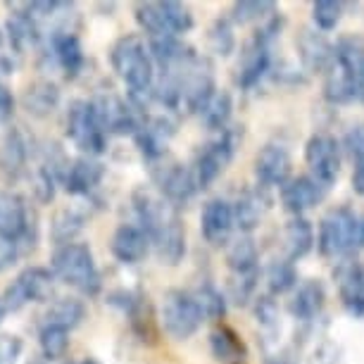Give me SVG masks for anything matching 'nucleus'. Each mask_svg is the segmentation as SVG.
Segmentation results:
<instances>
[{"label": "nucleus", "instance_id": "obj_3", "mask_svg": "<svg viewBox=\"0 0 364 364\" xmlns=\"http://www.w3.org/2000/svg\"><path fill=\"white\" fill-rule=\"evenodd\" d=\"M286 19L281 12L272 15L267 22L255 26L252 36L245 41L238 53V63L233 67V84L240 91H252L267 74L274 70V43L284 31Z\"/></svg>", "mask_w": 364, "mask_h": 364}, {"label": "nucleus", "instance_id": "obj_39", "mask_svg": "<svg viewBox=\"0 0 364 364\" xmlns=\"http://www.w3.org/2000/svg\"><path fill=\"white\" fill-rule=\"evenodd\" d=\"M236 31L229 17H217L208 29V48L217 58H231L236 53Z\"/></svg>", "mask_w": 364, "mask_h": 364}, {"label": "nucleus", "instance_id": "obj_41", "mask_svg": "<svg viewBox=\"0 0 364 364\" xmlns=\"http://www.w3.org/2000/svg\"><path fill=\"white\" fill-rule=\"evenodd\" d=\"M38 348H41V355H43L48 362L63 360V357H67V353H70V331L58 328V326L41 324Z\"/></svg>", "mask_w": 364, "mask_h": 364}, {"label": "nucleus", "instance_id": "obj_42", "mask_svg": "<svg viewBox=\"0 0 364 364\" xmlns=\"http://www.w3.org/2000/svg\"><path fill=\"white\" fill-rule=\"evenodd\" d=\"M343 15H346V3H341V0H317V3H312L314 29L321 33L338 29Z\"/></svg>", "mask_w": 364, "mask_h": 364}, {"label": "nucleus", "instance_id": "obj_21", "mask_svg": "<svg viewBox=\"0 0 364 364\" xmlns=\"http://www.w3.org/2000/svg\"><path fill=\"white\" fill-rule=\"evenodd\" d=\"M48 46H50V55L55 65L63 70L65 79H79L86 67V53L81 46V38L77 31H53L48 36Z\"/></svg>", "mask_w": 364, "mask_h": 364}, {"label": "nucleus", "instance_id": "obj_29", "mask_svg": "<svg viewBox=\"0 0 364 364\" xmlns=\"http://www.w3.org/2000/svg\"><path fill=\"white\" fill-rule=\"evenodd\" d=\"M210 350L219 364H248V346L240 338L236 328L219 324L210 331Z\"/></svg>", "mask_w": 364, "mask_h": 364}, {"label": "nucleus", "instance_id": "obj_19", "mask_svg": "<svg viewBox=\"0 0 364 364\" xmlns=\"http://www.w3.org/2000/svg\"><path fill=\"white\" fill-rule=\"evenodd\" d=\"M328 188L321 186L314 176L300 174L293 176L284 188H279L281 208H284L291 217H305V212L314 210L317 205L326 200Z\"/></svg>", "mask_w": 364, "mask_h": 364}, {"label": "nucleus", "instance_id": "obj_49", "mask_svg": "<svg viewBox=\"0 0 364 364\" xmlns=\"http://www.w3.org/2000/svg\"><path fill=\"white\" fill-rule=\"evenodd\" d=\"M15 112V95L0 81V122H8Z\"/></svg>", "mask_w": 364, "mask_h": 364}, {"label": "nucleus", "instance_id": "obj_43", "mask_svg": "<svg viewBox=\"0 0 364 364\" xmlns=\"http://www.w3.org/2000/svg\"><path fill=\"white\" fill-rule=\"evenodd\" d=\"M252 312H255V321L262 328V333L277 336V331H281V312L272 295H259V298H255Z\"/></svg>", "mask_w": 364, "mask_h": 364}, {"label": "nucleus", "instance_id": "obj_45", "mask_svg": "<svg viewBox=\"0 0 364 364\" xmlns=\"http://www.w3.org/2000/svg\"><path fill=\"white\" fill-rule=\"evenodd\" d=\"M58 178H55V174L48 167H43V164H36V169H33L31 174V191L33 196H36L38 203L48 205L55 198V191H58Z\"/></svg>", "mask_w": 364, "mask_h": 364}, {"label": "nucleus", "instance_id": "obj_16", "mask_svg": "<svg viewBox=\"0 0 364 364\" xmlns=\"http://www.w3.org/2000/svg\"><path fill=\"white\" fill-rule=\"evenodd\" d=\"M252 174H255L259 188H284L293 178V160L288 148L281 143L262 146L252 160Z\"/></svg>", "mask_w": 364, "mask_h": 364}, {"label": "nucleus", "instance_id": "obj_52", "mask_svg": "<svg viewBox=\"0 0 364 364\" xmlns=\"http://www.w3.org/2000/svg\"><path fill=\"white\" fill-rule=\"evenodd\" d=\"M65 364H100L95 357H84V360H79V362H65Z\"/></svg>", "mask_w": 364, "mask_h": 364}, {"label": "nucleus", "instance_id": "obj_55", "mask_svg": "<svg viewBox=\"0 0 364 364\" xmlns=\"http://www.w3.org/2000/svg\"><path fill=\"white\" fill-rule=\"evenodd\" d=\"M0 317H3V307H0Z\"/></svg>", "mask_w": 364, "mask_h": 364}, {"label": "nucleus", "instance_id": "obj_10", "mask_svg": "<svg viewBox=\"0 0 364 364\" xmlns=\"http://www.w3.org/2000/svg\"><path fill=\"white\" fill-rule=\"evenodd\" d=\"M203 321H205V314L200 310V305H198L193 291H186V288H169V291L162 295L160 324L169 338L188 341L191 336L198 333Z\"/></svg>", "mask_w": 364, "mask_h": 364}, {"label": "nucleus", "instance_id": "obj_37", "mask_svg": "<svg viewBox=\"0 0 364 364\" xmlns=\"http://www.w3.org/2000/svg\"><path fill=\"white\" fill-rule=\"evenodd\" d=\"M231 114H233V95L224 88H217V93L208 100V105L203 107V112L198 114L205 129L210 132H224L231 127Z\"/></svg>", "mask_w": 364, "mask_h": 364}, {"label": "nucleus", "instance_id": "obj_51", "mask_svg": "<svg viewBox=\"0 0 364 364\" xmlns=\"http://www.w3.org/2000/svg\"><path fill=\"white\" fill-rule=\"evenodd\" d=\"M26 364H48V360L43 355H31L29 360H26Z\"/></svg>", "mask_w": 364, "mask_h": 364}, {"label": "nucleus", "instance_id": "obj_20", "mask_svg": "<svg viewBox=\"0 0 364 364\" xmlns=\"http://www.w3.org/2000/svg\"><path fill=\"white\" fill-rule=\"evenodd\" d=\"M153 243L139 224H119L109 238V252L119 264H141L150 255Z\"/></svg>", "mask_w": 364, "mask_h": 364}, {"label": "nucleus", "instance_id": "obj_5", "mask_svg": "<svg viewBox=\"0 0 364 364\" xmlns=\"http://www.w3.org/2000/svg\"><path fill=\"white\" fill-rule=\"evenodd\" d=\"M360 219L348 205H336L317 226V250L326 259H346L355 248H360Z\"/></svg>", "mask_w": 364, "mask_h": 364}, {"label": "nucleus", "instance_id": "obj_46", "mask_svg": "<svg viewBox=\"0 0 364 364\" xmlns=\"http://www.w3.org/2000/svg\"><path fill=\"white\" fill-rule=\"evenodd\" d=\"M22 350L24 343L19 336H10V333L0 336V364H17Z\"/></svg>", "mask_w": 364, "mask_h": 364}, {"label": "nucleus", "instance_id": "obj_33", "mask_svg": "<svg viewBox=\"0 0 364 364\" xmlns=\"http://www.w3.org/2000/svg\"><path fill=\"white\" fill-rule=\"evenodd\" d=\"M86 314H88L86 302L67 295V298H58L48 305V310L43 314V324L65 328V331H74L77 326L84 324Z\"/></svg>", "mask_w": 364, "mask_h": 364}, {"label": "nucleus", "instance_id": "obj_44", "mask_svg": "<svg viewBox=\"0 0 364 364\" xmlns=\"http://www.w3.org/2000/svg\"><path fill=\"white\" fill-rule=\"evenodd\" d=\"M343 155H348V160L353 162V167L364 164V122H355L353 127L346 129L341 139Z\"/></svg>", "mask_w": 364, "mask_h": 364}, {"label": "nucleus", "instance_id": "obj_12", "mask_svg": "<svg viewBox=\"0 0 364 364\" xmlns=\"http://www.w3.org/2000/svg\"><path fill=\"white\" fill-rule=\"evenodd\" d=\"M91 102L107 136H132L134 139L146 122V117L129 102V98H122L114 91H98Z\"/></svg>", "mask_w": 364, "mask_h": 364}, {"label": "nucleus", "instance_id": "obj_54", "mask_svg": "<svg viewBox=\"0 0 364 364\" xmlns=\"http://www.w3.org/2000/svg\"><path fill=\"white\" fill-rule=\"evenodd\" d=\"M3 41H5V33H3V29H0V46H3Z\"/></svg>", "mask_w": 364, "mask_h": 364}, {"label": "nucleus", "instance_id": "obj_36", "mask_svg": "<svg viewBox=\"0 0 364 364\" xmlns=\"http://www.w3.org/2000/svg\"><path fill=\"white\" fill-rule=\"evenodd\" d=\"M298 269H295V262L281 257V259H272L269 264L264 267V286H267V295L272 298H279V295L293 293L298 288Z\"/></svg>", "mask_w": 364, "mask_h": 364}, {"label": "nucleus", "instance_id": "obj_24", "mask_svg": "<svg viewBox=\"0 0 364 364\" xmlns=\"http://www.w3.org/2000/svg\"><path fill=\"white\" fill-rule=\"evenodd\" d=\"M105 171L107 167L95 157H77V160H72L70 169L65 174V193L74 198H91L102 183V178H105Z\"/></svg>", "mask_w": 364, "mask_h": 364}, {"label": "nucleus", "instance_id": "obj_14", "mask_svg": "<svg viewBox=\"0 0 364 364\" xmlns=\"http://www.w3.org/2000/svg\"><path fill=\"white\" fill-rule=\"evenodd\" d=\"M305 164L321 186L331 188L341 176L343 167V148L336 136L326 132L312 134L305 143Z\"/></svg>", "mask_w": 364, "mask_h": 364}, {"label": "nucleus", "instance_id": "obj_6", "mask_svg": "<svg viewBox=\"0 0 364 364\" xmlns=\"http://www.w3.org/2000/svg\"><path fill=\"white\" fill-rule=\"evenodd\" d=\"M38 212L15 191H0V240L17 243L19 252L29 255L38 245Z\"/></svg>", "mask_w": 364, "mask_h": 364}, {"label": "nucleus", "instance_id": "obj_18", "mask_svg": "<svg viewBox=\"0 0 364 364\" xmlns=\"http://www.w3.org/2000/svg\"><path fill=\"white\" fill-rule=\"evenodd\" d=\"M236 229L233 205L226 198H210L200 210V233L205 243L212 248H226L231 243V233Z\"/></svg>", "mask_w": 364, "mask_h": 364}, {"label": "nucleus", "instance_id": "obj_4", "mask_svg": "<svg viewBox=\"0 0 364 364\" xmlns=\"http://www.w3.org/2000/svg\"><path fill=\"white\" fill-rule=\"evenodd\" d=\"M50 272L65 286H72L86 298H95L102 291V274L95 264L93 250L88 243H67L55 248L50 255Z\"/></svg>", "mask_w": 364, "mask_h": 364}, {"label": "nucleus", "instance_id": "obj_9", "mask_svg": "<svg viewBox=\"0 0 364 364\" xmlns=\"http://www.w3.org/2000/svg\"><path fill=\"white\" fill-rule=\"evenodd\" d=\"M65 134L74 146L81 150L84 157H95L107 153V139L109 136L102 129L98 114L91 98H74L65 109Z\"/></svg>", "mask_w": 364, "mask_h": 364}, {"label": "nucleus", "instance_id": "obj_30", "mask_svg": "<svg viewBox=\"0 0 364 364\" xmlns=\"http://www.w3.org/2000/svg\"><path fill=\"white\" fill-rule=\"evenodd\" d=\"M264 188H245L236 200H233V219H236V229H240L243 236H250L252 231L262 224V217L267 208H269V200L262 193Z\"/></svg>", "mask_w": 364, "mask_h": 364}, {"label": "nucleus", "instance_id": "obj_2", "mask_svg": "<svg viewBox=\"0 0 364 364\" xmlns=\"http://www.w3.org/2000/svg\"><path fill=\"white\" fill-rule=\"evenodd\" d=\"M109 67L134 98H148L157 81V67L148 41L139 33H124L109 46Z\"/></svg>", "mask_w": 364, "mask_h": 364}, {"label": "nucleus", "instance_id": "obj_38", "mask_svg": "<svg viewBox=\"0 0 364 364\" xmlns=\"http://www.w3.org/2000/svg\"><path fill=\"white\" fill-rule=\"evenodd\" d=\"M277 12L274 0H236L229 10V19L238 26H259Z\"/></svg>", "mask_w": 364, "mask_h": 364}, {"label": "nucleus", "instance_id": "obj_35", "mask_svg": "<svg viewBox=\"0 0 364 364\" xmlns=\"http://www.w3.org/2000/svg\"><path fill=\"white\" fill-rule=\"evenodd\" d=\"M336 67L357 79H364V38L357 33H343L336 41Z\"/></svg>", "mask_w": 364, "mask_h": 364}, {"label": "nucleus", "instance_id": "obj_23", "mask_svg": "<svg viewBox=\"0 0 364 364\" xmlns=\"http://www.w3.org/2000/svg\"><path fill=\"white\" fill-rule=\"evenodd\" d=\"M31 155H36V150H33V143L26 139L22 129H8L3 141H0V171L8 181H17L29 169L26 164H29Z\"/></svg>", "mask_w": 364, "mask_h": 364}, {"label": "nucleus", "instance_id": "obj_13", "mask_svg": "<svg viewBox=\"0 0 364 364\" xmlns=\"http://www.w3.org/2000/svg\"><path fill=\"white\" fill-rule=\"evenodd\" d=\"M150 176H153V186L174 205H188L198 196V181L196 174L188 164L174 160V157H164L162 162H157L150 167Z\"/></svg>", "mask_w": 364, "mask_h": 364}, {"label": "nucleus", "instance_id": "obj_1", "mask_svg": "<svg viewBox=\"0 0 364 364\" xmlns=\"http://www.w3.org/2000/svg\"><path fill=\"white\" fill-rule=\"evenodd\" d=\"M132 208L139 226L148 233L157 259L167 267H176L186 257V224L181 212L174 208L155 186H136L132 191Z\"/></svg>", "mask_w": 364, "mask_h": 364}, {"label": "nucleus", "instance_id": "obj_25", "mask_svg": "<svg viewBox=\"0 0 364 364\" xmlns=\"http://www.w3.org/2000/svg\"><path fill=\"white\" fill-rule=\"evenodd\" d=\"M226 267L233 281H259V250L252 236L240 233L226 245Z\"/></svg>", "mask_w": 364, "mask_h": 364}, {"label": "nucleus", "instance_id": "obj_50", "mask_svg": "<svg viewBox=\"0 0 364 364\" xmlns=\"http://www.w3.org/2000/svg\"><path fill=\"white\" fill-rule=\"evenodd\" d=\"M350 183H353V191L360 198H364V164H357L353 167V176H350Z\"/></svg>", "mask_w": 364, "mask_h": 364}, {"label": "nucleus", "instance_id": "obj_7", "mask_svg": "<svg viewBox=\"0 0 364 364\" xmlns=\"http://www.w3.org/2000/svg\"><path fill=\"white\" fill-rule=\"evenodd\" d=\"M243 141V129L240 127H229L224 132L215 134L212 139H208L203 146H198V150L193 153V169L198 188L205 191L210 188L212 183L217 181L219 176L224 174L226 167L233 162L238 150V143Z\"/></svg>", "mask_w": 364, "mask_h": 364}, {"label": "nucleus", "instance_id": "obj_28", "mask_svg": "<svg viewBox=\"0 0 364 364\" xmlns=\"http://www.w3.org/2000/svg\"><path fill=\"white\" fill-rule=\"evenodd\" d=\"M60 98H63V93H60V86L55 84V81L36 79L22 91L19 102H22V107L31 117H36V119H46V117H50L55 109H58Z\"/></svg>", "mask_w": 364, "mask_h": 364}, {"label": "nucleus", "instance_id": "obj_8", "mask_svg": "<svg viewBox=\"0 0 364 364\" xmlns=\"http://www.w3.org/2000/svg\"><path fill=\"white\" fill-rule=\"evenodd\" d=\"M105 302L114 310L124 312L129 319V328L136 336V341L143 346H157L160 343V319L153 307V302L141 288H114L107 293Z\"/></svg>", "mask_w": 364, "mask_h": 364}, {"label": "nucleus", "instance_id": "obj_22", "mask_svg": "<svg viewBox=\"0 0 364 364\" xmlns=\"http://www.w3.org/2000/svg\"><path fill=\"white\" fill-rule=\"evenodd\" d=\"M326 307V286L321 279H305L300 281L288 300V314L300 321V324H312L321 317Z\"/></svg>", "mask_w": 364, "mask_h": 364}, {"label": "nucleus", "instance_id": "obj_32", "mask_svg": "<svg viewBox=\"0 0 364 364\" xmlns=\"http://www.w3.org/2000/svg\"><path fill=\"white\" fill-rule=\"evenodd\" d=\"M88 217H91V212L86 208H79V205L58 210L50 219V240L58 248L67 243H77V236L86 229Z\"/></svg>", "mask_w": 364, "mask_h": 364}, {"label": "nucleus", "instance_id": "obj_11", "mask_svg": "<svg viewBox=\"0 0 364 364\" xmlns=\"http://www.w3.org/2000/svg\"><path fill=\"white\" fill-rule=\"evenodd\" d=\"M55 281V274L46 267H26L0 295L3 314L19 312L29 302H53Z\"/></svg>", "mask_w": 364, "mask_h": 364}, {"label": "nucleus", "instance_id": "obj_34", "mask_svg": "<svg viewBox=\"0 0 364 364\" xmlns=\"http://www.w3.org/2000/svg\"><path fill=\"white\" fill-rule=\"evenodd\" d=\"M321 95H324V100L328 105H350V102H360V79L336 67L331 74L324 77Z\"/></svg>", "mask_w": 364, "mask_h": 364}, {"label": "nucleus", "instance_id": "obj_47", "mask_svg": "<svg viewBox=\"0 0 364 364\" xmlns=\"http://www.w3.org/2000/svg\"><path fill=\"white\" fill-rule=\"evenodd\" d=\"M262 364H300V355L293 346H281L277 350H264Z\"/></svg>", "mask_w": 364, "mask_h": 364}, {"label": "nucleus", "instance_id": "obj_48", "mask_svg": "<svg viewBox=\"0 0 364 364\" xmlns=\"http://www.w3.org/2000/svg\"><path fill=\"white\" fill-rule=\"evenodd\" d=\"M22 257L19 252V245L17 243H8V240H0V272L10 269L17 259Z\"/></svg>", "mask_w": 364, "mask_h": 364}, {"label": "nucleus", "instance_id": "obj_31", "mask_svg": "<svg viewBox=\"0 0 364 364\" xmlns=\"http://www.w3.org/2000/svg\"><path fill=\"white\" fill-rule=\"evenodd\" d=\"M5 33H8L10 48L15 50V55H24L29 48H38L41 41L46 38V31L41 29V24L36 19H31L24 12L10 10V19L5 24Z\"/></svg>", "mask_w": 364, "mask_h": 364}, {"label": "nucleus", "instance_id": "obj_15", "mask_svg": "<svg viewBox=\"0 0 364 364\" xmlns=\"http://www.w3.org/2000/svg\"><path fill=\"white\" fill-rule=\"evenodd\" d=\"M295 50L302 65V72L307 74H331L336 70V43L326 38L312 26H302L295 36Z\"/></svg>", "mask_w": 364, "mask_h": 364}, {"label": "nucleus", "instance_id": "obj_26", "mask_svg": "<svg viewBox=\"0 0 364 364\" xmlns=\"http://www.w3.org/2000/svg\"><path fill=\"white\" fill-rule=\"evenodd\" d=\"M148 48H150V55H153L155 67L160 70V74L178 70V67L193 63L198 55H200L193 46L186 43V41L178 38V36L148 38Z\"/></svg>", "mask_w": 364, "mask_h": 364}, {"label": "nucleus", "instance_id": "obj_17", "mask_svg": "<svg viewBox=\"0 0 364 364\" xmlns=\"http://www.w3.org/2000/svg\"><path fill=\"white\" fill-rule=\"evenodd\" d=\"M333 281L343 310L350 317L364 319V264L353 257L341 259L333 269Z\"/></svg>", "mask_w": 364, "mask_h": 364}, {"label": "nucleus", "instance_id": "obj_27", "mask_svg": "<svg viewBox=\"0 0 364 364\" xmlns=\"http://www.w3.org/2000/svg\"><path fill=\"white\" fill-rule=\"evenodd\" d=\"M317 245V233L310 219L305 217H291L281 229V248H284V257L291 262H300L307 257L312 248Z\"/></svg>", "mask_w": 364, "mask_h": 364}, {"label": "nucleus", "instance_id": "obj_40", "mask_svg": "<svg viewBox=\"0 0 364 364\" xmlns=\"http://www.w3.org/2000/svg\"><path fill=\"white\" fill-rule=\"evenodd\" d=\"M198 305L205 314V321H219L226 317V310H229V300H226V293H222L219 288L212 284V281H203L198 284L193 291Z\"/></svg>", "mask_w": 364, "mask_h": 364}, {"label": "nucleus", "instance_id": "obj_53", "mask_svg": "<svg viewBox=\"0 0 364 364\" xmlns=\"http://www.w3.org/2000/svg\"><path fill=\"white\" fill-rule=\"evenodd\" d=\"M360 248H364V217L360 219Z\"/></svg>", "mask_w": 364, "mask_h": 364}]
</instances>
